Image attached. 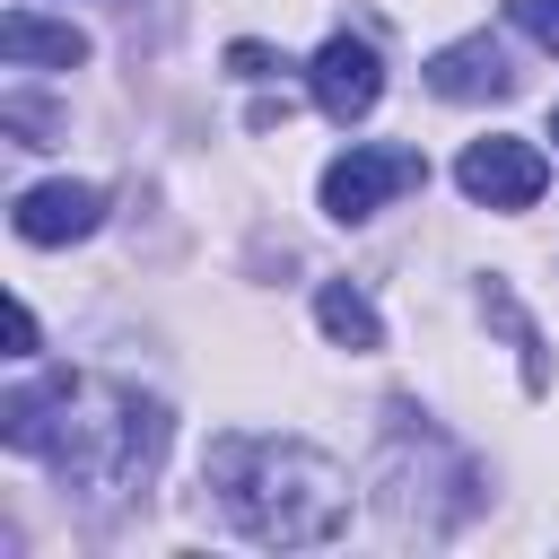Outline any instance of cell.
Returning <instances> with one entry per match:
<instances>
[{"label":"cell","mask_w":559,"mask_h":559,"mask_svg":"<svg viewBox=\"0 0 559 559\" xmlns=\"http://www.w3.org/2000/svg\"><path fill=\"white\" fill-rule=\"evenodd\" d=\"M201 472L218 507L271 550H323L349 533V472L306 437H218Z\"/></svg>","instance_id":"6da1fadb"},{"label":"cell","mask_w":559,"mask_h":559,"mask_svg":"<svg viewBox=\"0 0 559 559\" xmlns=\"http://www.w3.org/2000/svg\"><path fill=\"white\" fill-rule=\"evenodd\" d=\"M419 183H428V157H419V148L358 140V148H341V157L323 166V210H332L341 227H358V218H376L384 201H402V192H419Z\"/></svg>","instance_id":"7a4b0ae2"},{"label":"cell","mask_w":559,"mask_h":559,"mask_svg":"<svg viewBox=\"0 0 559 559\" xmlns=\"http://www.w3.org/2000/svg\"><path fill=\"white\" fill-rule=\"evenodd\" d=\"M454 183H463V201H480V210H533L542 201V183H550V157L533 148V140H472L463 157H454Z\"/></svg>","instance_id":"3957f363"},{"label":"cell","mask_w":559,"mask_h":559,"mask_svg":"<svg viewBox=\"0 0 559 559\" xmlns=\"http://www.w3.org/2000/svg\"><path fill=\"white\" fill-rule=\"evenodd\" d=\"M306 87H314V105H323L332 122H367V114H376V96H384V61H376V44L332 35V44L306 61Z\"/></svg>","instance_id":"277c9868"},{"label":"cell","mask_w":559,"mask_h":559,"mask_svg":"<svg viewBox=\"0 0 559 559\" xmlns=\"http://www.w3.org/2000/svg\"><path fill=\"white\" fill-rule=\"evenodd\" d=\"M9 227H17L26 245H79V236L105 227V192H96V183H35V192H17Z\"/></svg>","instance_id":"5b68a950"},{"label":"cell","mask_w":559,"mask_h":559,"mask_svg":"<svg viewBox=\"0 0 559 559\" xmlns=\"http://www.w3.org/2000/svg\"><path fill=\"white\" fill-rule=\"evenodd\" d=\"M428 87H437L445 105H480V96H507L515 70H507V52H498L489 35H463V44H445V52L428 61Z\"/></svg>","instance_id":"8992f818"},{"label":"cell","mask_w":559,"mask_h":559,"mask_svg":"<svg viewBox=\"0 0 559 559\" xmlns=\"http://www.w3.org/2000/svg\"><path fill=\"white\" fill-rule=\"evenodd\" d=\"M0 52H9V70H79V61H87V35L61 26V17L9 9V17H0Z\"/></svg>","instance_id":"52a82bcc"},{"label":"cell","mask_w":559,"mask_h":559,"mask_svg":"<svg viewBox=\"0 0 559 559\" xmlns=\"http://www.w3.org/2000/svg\"><path fill=\"white\" fill-rule=\"evenodd\" d=\"M314 323H323V341H332V349H349V358L384 349V314L367 306V288H358V280H323V288H314Z\"/></svg>","instance_id":"ba28073f"},{"label":"cell","mask_w":559,"mask_h":559,"mask_svg":"<svg viewBox=\"0 0 559 559\" xmlns=\"http://www.w3.org/2000/svg\"><path fill=\"white\" fill-rule=\"evenodd\" d=\"M0 122L17 131V148H52V114H44L35 96H9V105H0Z\"/></svg>","instance_id":"9c48e42d"},{"label":"cell","mask_w":559,"mask_h":559,"mask_svg":"<svg viewBox=\"0 0 559 559\" xmlns=\"http://www.w3.org/2000/svg\"><path fill=\"white\" fill-rule=\"evenodd\" d=\"M507 17H515L542 52H559V0H507Z\"/></svg>","instance_id":"30bf717a"},{"label":"cell","mask_w":559,"mask_h":559,"mask_svg":"<svg viewBox=\"0 0 559 559\" xmlns=\"http://www.w3.org/2000/svg\"><path fill=\"white\" fill-rule=\"evenodd\" d=\"M227 70H236V79H271V70H288V61H280L271 44H227Z\"/></svg>","instance_id":"8fae6325"},{"label":"cell","mask_w":559,"mask_h":559,"mask_svg":"<svg viewBox=\"0 0 559 559\" xmlns=\"http://www.w3.org/2000/svg\"><path fill=\"white\" fill-rule=\"evenodd\" d=\"M9 358H35V314H26V297H9Z\"/></svg>","instance_id":"7c38bea8"},{"label":"cell","mask_w":559,"mask_h":559,"mask_svg":"<svg viewBox=\"0 0 559 559\" xmlns=\"http://www.w3.org/2000/svg\"><path fill=\"white\" fill-rule=\"evenodd\" d=\"M550 140H559V105H550Z\"/></svg>","instance_id":"4fadbf2b"}]
</instances>
